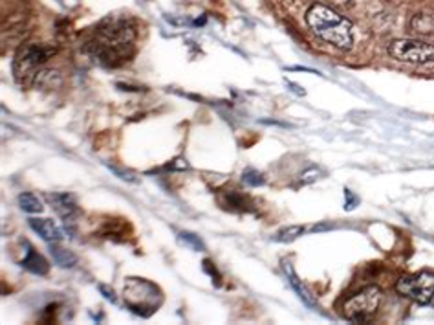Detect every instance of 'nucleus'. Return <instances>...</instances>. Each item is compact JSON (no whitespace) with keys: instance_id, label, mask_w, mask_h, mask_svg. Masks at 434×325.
<instances>
[{"instance_id":"nucleus-1","label":"nucleus","mask_w":434,"mask_h":325,"mask_svg":"<svg viewBox=\"0 0 434 325\" xmlns=\"http://www.w3.org/2000/svg\"><path fill=\"white\" fill-rule=\"evenodd\" d=\"M136 28L128 19L108 17L97 26L96 35L88 42L87 52L92 53L105 67H119L134 53Z\"/></svg>"},{"instance_id":"nucleus-2","label":"nucleus","mask_w":434,"mask_h":325,"mask_svg":"<svg viewBox=\"0 0 434 325\" xmlns=\"http://www.w3.org/2000/svg\"><path fill=\"white\" fill-rule=\"evenodd\" d=\"M306 24L317 39L339 50H350L354 47L356 33H354L352 22L328 6L313 4L306 11Z\"/></svg>"},{"instance_id":"nucleus-3","label":"nucleus","mask_w":434,"mask_h":325,"mask_svg":"<svg viewBox=\"0 0 434 325\" xmlns=\"http://www.w3.org/2000/svg\"><path fill=\"white\" fill-rule=\"evenodd\" d=\"M125 303L134 315L148 316L156 312V309L162 303V292L156 285H153L147 279L130 278L125 283Z\"/></svg>"},{"instance_id":"nucleus-4","label":"nucleus","mask_w":434,"mask_h":325,"mask_svg":"<svg viewBox=\"0 0 434 325\" xmlns=\"http://www.w3.org/2000/svg\"><path fill=\"white\" fill-rule=\"evenodd\" d=\"M383 294L378 287H367L348 299L342 307V315L352 324H367L378 312Z\"/></svg>"},{"instance_id":"nucleus-5","label":"nucleus","mask_w":434,"mask_h":325,"mask_svg":"<svg viewBox=\"0 0 434 325\" xmlns=\"http://www.w3.org/2000/svg\"><path fill=\"white\" fill-rule=\"evenodd\" d=\"M53 53H55V48L48 44H24L19 48L13 59V74L17 81L22 83L28 78H35L37 68L44 65Z\"/></svg>"},{"instance_id":"nucleus-6","label":"nucleus","mask_w":434,"mask_h":325,"mask_svg":"<svg viewBox=\"0 0 434 325\" xmlns=\"http://www.w3.org/2000/svg\"><path fill=\"white\" fill-rule=\"evenodd\" d=\"M388 56L407 65H434V44L418 39H398L388 44Z\"/></svg>"},{"instance_id":"nucleus-7","label":"nucleus","mask_w":434,"mask_h":325,"mask_svg":"<svg viewBox=\"0 0 434 325\" xmlns=\"http://www.w3.org/2000/svg\"><path fill=\"white\" fill-rule=\"evenodd\" d=\"M396 290L419 305L431 303L434 298V274L419 272L413 276H403L398 279Z\"/></svg>"},{"instance_id":"nucleus-8","label":"nucleus","mask_w":434,"mask_h":325,"mask_svg":"<svg viewBox=\"0 0 434 325\" xmlns=\"http://www.w3.org/2000/svg\"><path fill=\"white\" fill-rule=\"evenodd\" d=\"M44 199L55 210L57 215L62 217L67 222H72L73 217H77V213H79V208H77L73 195H68V193H46Z\"/></svg>"},{"instance_id":"nucleus-9","label":"nucleus","mask_w":434,"mask_h":325,"mask_svg":"<svg viewBox=\"0 0 434 325\" xmlns=\"http://www.w3.org/2000/svg\"><path fill=\"white\" fill-rule=\"evenodd\" d=\"M30 226L33 232L39 233L48 243H57V241L62 239L61 228L57 226L51 219H37V217H33V219H30Z\"/></svg>"},{"instance_id":"nucleus-10","label":"nucleus","mask_w":434,"mask_h":325,"mask_svg":"<svg viewBox=\"0 0 434 325\" xmlns=\"http://www.w3.org/2000/svg\"><path fill=\"white\" fill-rule=\"evenodd\" d=\"M22 267H24L26 270H30L31 274H37V276H44V274H48V270H50V265H48L46 259L42 258L39 252H35L33 248H30V250L26 252L24 259H22Z\"/></svg>"},{"instance_id":"nucleus-11","label":"nucleus","mask_w":434,"mask_h":325,"mask_svg":"<svg viewBox=\"0 0 434 325\" xmlns=\"http://www.w3.org/2000/svg\"><path fill=\"white\" fill-rule=\"evenodd\" d=\"M282 269H284V272H286L288 279H290V285L293 287V290L297 292V296H299V298H301L302 301L308 305V307H313V305H315V301H313L312 294H310V292L306 290V287L302 285V281L299 279V276L295 274L293 267H291L288 261H284V263H282Z\"/></svg>"},{"instance_id":"nucleus-12","label":"nucleus","mask_w":434,"mask_h":325,"mask_svg":"<svg viewBox=\"0 0 434 325\" xmlns=\"http://www.w3.org/2000/svg\"><path fill=\"white\" fill-rule=\"evenodd\" d=\"M410 28L419 35H431L434 33V13H427V11H419L413 17L410 21Z\"/></svg>"},{"instance_id":"nucleus-13","label":"nucleus","mask_w":434,"mask_h":325,"mask_svg":"<svg viewBox=\"0 0 434 325\" xmlns=\"http://www.w3.org/2000/svg\"><path fill=\"white\" fill-rule=\"evenodd\" d=\"M220 202H222V206H224L225 210H231V212H248V210H251L250 208L251 204L248 202V199H245L244 195L235 193V191L224 193L222 199H220Z\"/></svg>"},{"instance_id":"nucleus-14","label":"nucleus","mask_w":434,"mask_h":325,"mask_svg":"<svg viewBox=\"0 0 434 325\" xmlns=\"http://www.w3.org/2000/svg\"><path fill=\"white\" fill-rule=\"evenodd\" d=\"M50 253L51 258H53V261H55L61 269H72V267L77 265V256L73 252H70V250H67V248L51 244Z\"/></svg>"},{"instance_id":"nucleus-15","label":"nucleus","mask_w":434,"mask_h":325,"mask_svg":"<svg viewBox=\"0 0 434 325\" xmlns=\"http://www.w3.org/2000/svg\"><path fill=\"white\" fill-rule=\"evenodd\" d=\"M33 85L39 88H53L61 85V78L53 70H39L33 78Z\"/></svg>"},{"instance_id":"nucleus-16","label":"nucleus","mask_w":434,"mask_h":325,"mask_svg":"<svg viewBox=\"0 0 434 325\" xmlns=\"http://www.w3.org/2000/svg\"><path fill=\"white\" fill-rule=\"evenodd\" d=\"M19 206L22 212L26 213H41L42 212V202L39 201V197L33 193H21L19 195Z\"/></svg>"},{"instance_id":"nucleus-17","label":"nucleus","mask_w":434,"mask_h":325,"mask_svg":"<svg viewBox=\"0 0 434 325\" xmlns=\"http://www.w3.org/2000/svg\"><path fill=\"white\" fill-rule=\"evenodd\" d=\"M304 233V226H288V228H282L279 232L273 235V241L277 243H291V241H295L299 235Z\"/></svg>"},{"instance_id":"nucleus-18","label":"nucleus","mask_w":434,"mask_h":325,"mask_svg":"<svg viewBox=\"0 0 434 325\" xmlns=\"http://www.w3.org/2000/svg\"><path fill=\"white\" fill-rule=\"evenodd\" d=\"M180 241H182L185 247H189L191 250H194V252H202V250H204V243H202V241H200V239L191 232L180 233Z\"/></svg>"},{"instance_id":"nucleus-19","label":"nucleus","mask_w":434,"mask_h":325,"mask_svg":"<svg viewBox=\"0 0 434 325\" xmlns=\"http://www.w3.org/2000/svg\"><path fill=\"white\" fill-rule=\"evenodd\" d=\"M242 181H244L248 186L257 188V186H262V184H264V175H262V173H259L257 169H245L244 173H242Z\"/></svg>"},{"instance_id":"nucleus-20","label":"nucleus","mask_w":434,"mask_h":325,"mask_svg":"<svg viewBox=\"0 0 434 325\" xmlns=\"http://www.w3.org/2000/svg\"><path fill=\"white\" fill-rule=\"evenodd\" d=\"M321 176V169H317V167H310L308 171H304L301 175V182L302 184H312V182H315L317 178Z\"/></svg>"},{"instance_id":"nucleus-21","label":"nucleus","mask_w":434,"mask_h":325,"mask_svg":"<svg viewBox=\"0 0 434 325\" xmlns=\"http://www.w3.org/2000/svg\"><path fill=\"white\" fill-rule=\"evenodd\" d=\"M359 199L354 195L350 190H345V210H354V208L358 206Z\"/></svg>"},{"instance_id":"nucleus-22","label":"nucleus","mask_w":434,"mask_h":325,"mask_svg":"<svg viewBox=\"0 0 434 325\" xmlns=\"http://www.w3.org/2000/svg\"><path fill=\"white\" fill-rule=\"evenodd\" d=\"M108 169L112 171V173H116V175L121 178V181H128V182H138V178L132 175V173H128V171H121L119 167H114V165H108Z\"/></svg>"},{"instance_id":"nucleus-23","label":"nucleus","mask_w":434,"mask_h":325,"mask_svg":"<svg viewBox=\"0 0 434 325\" xmlns=\"http://www.w3.org/2000/svg\"><path fill=\"white\" fill-rule=\"evenodd\" d=\"M169 169L185 171V169H189V164H187V160H185V158H176V160H174L173 164L169 165Z\"/></svg>"},{"instance_id":"nucleus-24","label":"nucleus","mask_w":434,"mask_h":325,"mask_svg":"<svg viewBox=\"0 0 434 325\" xmlns=\"http://www.w3.org/2000/svg\"><path fill=\"white\" fill-rule=\"evenodd\" d=\"M99 290H101L103 292V296H105V298L108 299V301H112V303H116V292H114L112 289H108L107 285H99Z\"/></svg>"},{"instance_id":"nucleus-25","label":"nucleus","mask_w":434,"mask_h":325,"mask_svg":"<svg viewBox=\"0 0 434 325\" xmlns=\"http://www.w3.org/2000/svg\"><path fill=\"white\" fill-rule=\"evenodd\" d=\"M204 270H205V272H209V274H211V278H213V281H215V276H216V278H218V272H216L215 265L211 263L209 259H205V261H204ZM218 279H220V278H218Z\"/></svg>"},{"instance_id":"nucleus-26","label":"nucleus","mask_w":434,"mask_h":325,"mask_svg":"<svg viewBox=\"0 0 434 325\" xmlns=\"http://www.w3.org/2000/svg\"><path fill=\"white\" fill-rule=\"evenodd\" d=\"M333 6H338V8H350L354 4V0H332Z\"/></svg>"},{"instance_id":"nucleus-27","label":"nucleus","mask_w":434,"mask_h":325,"mask_svg":"<svg viewBox=\"0 0 434 325\" xmlns=\"http://www.w3.org/2000/svg\"><path fill=\"white\" fill-rule=\"evenodd\" d=\"M288 87H290L291 90H293V92H295V94H299V96H304V90H302L301 87H297L295 83H290V81H288Z\"/></svg>"},{"instance_id":"nucleus-28","label":"nucleus","mask_w":434,"mask_h":325,"mask_svg":"<svg viewBox=\"0 0 434 325\" xmlns=\"http://www.w3.org/2000/svg\"><path fill=\"white\" fill-rule=\"evenodd\" d=\"M431 303H433V305H434V298H433V301H431Z\"/></svg>"}]
</instances>
